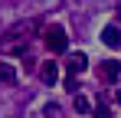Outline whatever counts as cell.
<instances>
[{
	"label": "cell",
	"instance_id": "obj_3",
	"mask_svg": "<svg viewBox=\"0 0 121 118\" xmlns=\"http://www.w3.org/2000/svg\"><path fill=\"white\" fill-rule=\"evenodd\" d=\"M101 43L111 46V49H121V30L118 26H105V30H101Z\"/></svg>",
	"mask_w": 121,
	"mask_h": 118
},
{
	"label": "cell",
	"instance_id": "obj_6",
	"mask_svg": "<svg viewBox=\"0 0 121 118\" xmlns=\"http://www.w3.org/2000/svg\"><path fill=\"white\" fill-rule=\"evenodd\" d=\"M39 76H43V82H46V85H56V79H59V66H56V62H46Z\"/></svg>",
	"mask_w": 121,
	"mask_h": 118
},
{
	"label": "cell",
	"instance_id": "obj_5",
	"mask_svg": "<svg viewBox=\"0 0 121 118\" xmlns=\"http://www.w3.org/2000/svg\"><path fill=\"white\" fill-rule=\"evenodd\" d=\"M85 69H88V59L82 56V53H79V56H72V59H69V76H72V79H75V76H82Z\"/></svg>",
	"mask_w": 121,
	"mask_h": 118
},
{
	"label": "cell",
	"instance_id": "obj_9",
	"mask_svg": "<svg viewBox=\"0 0 121 118\" xmlns=\"http://www.w3.org/2000/svg\"><path fill=\"white\" fill-rule=\"evenodd\" d=\"M115 98H118V105H121V89H118V95H115Z\"/></svg>",
	"mask_w": 121,
	"mask_h": 118
},
{
	"label": "cell",
	"instance_id": "obj_1",
	"mask_svg": "<svg viewBox=\"0 0 121 118\" xmlns=\"http://www.w3.org/2000/svg\"><path fill=\"white\" fill-rule=\"evenodd\" d=\"M36 26H39L36 20L13 26V30L7 33V39H3V53H23V49H26V43H30V36H23V33H30V30H36Z\"/></svg>",
	"mask_w": 121,
	"mask_h": 118
},
{
	"label": "cell",
	"instance_id": "obj_4",
	"mask_svg": "<svg viewBox=\"0 0 121 118\" xmlns=\"http://www.w3.org/2000/svg\"><path fill=\"white\" fill-rule=\"evenodd\" d=\"M118 76H121V62L111 59V62L101 66V79H105V82H118Z\"/></svg>",
	"mask_w": 121,
	"mask_h": 118
},
{
	"label": "cell",
	"instance_id": "obj_7",
	"mask_svg": "<svg viewBox=\"0 0 121 118\" xmlns=\"http://www.w3.org/2000/svg\"><path fill=\"white\" fill-rule=\"evenodd\" d=\"M0 82H3V85H10V82H17V69H13L10 62H0Z\"/></svg>",
	"mask_w": 121,
	"mask_h": 118
},
{
	"label": "cell",
	"instance_id": "obj_2",
	"mask_svg": "<svg viewBox=\"0 0 121 118\" xmlns=\"http://www.w3.org/2000/svg\"><path fill=\"white\" fill-rule=\"evenodd\" d=\"M46 46H49V53H65L69 49V36H65V30L62 26H49L46 30Z\"/></svg>",
	"mask_w": 121,
	"mask_h": 118
},
{
	"label": "cell",
	"instance_id": "obj_8",
	"mask_svg": "<svg viewBox=\"0 0 121 118\" xmlns=\"http://www.w3.org/2000/svg\"><path fill=\"white\" fill-rule=\"evenodd\" d=\"M88 108H92V105H88V98L75 95V112H79V115H88Z\"/></svg>",
	"mask_w": 121,
	"mask_h": 118
}]
</instances>
